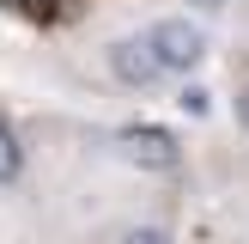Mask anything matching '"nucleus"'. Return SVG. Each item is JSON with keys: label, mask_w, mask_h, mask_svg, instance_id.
Here are the masks:
<instances>
[{"label": "nucleus", "mask_w": 249, "mask_h": 244, "mask_svg": "<svg viewBox=\"0 0 249 244\" xmlns=\"http://www.w3.org/2000/svg\"><path fill=\"white\" fill-rule=\"evenodd\" d=\"M195 6H201V12H219V6H225V0H195Z\"/></svg>", "instance_id": "1a4fd4ad"}, {"label": "nucleus", "mask_w": 249, "mask_h": 244, "mask_svg": "<svg viewBox=\"0 0 249 244\" xmlns=\"http://www.w3.org/2000/svg\"><path fill=\"white\" fill-rule=\"evenodd\" d=\"M231 110H237V128H249V85H237V104Z\"/></svg>", "instance_id": "0eeeda50"}, {"label": "nucleus", "mask_w": 249, "mask_h": 244, "mask_svg": "<svg viewBox=\"0 0 249 244\" xmlns=\"http://www.w3.org/2000/svg\"><path fill=\"white\" fill-rule=\"evenodd\" d=\"M109 73H116L122 85H134V92H146V85L164 80L158 61H152V49H146V37H116V43H109Z\"/></svg>", "instance_id": "7ed1b4c3"}, {"label": "nucleus", "mask_w": 249, "mask_h": 244, "mask_svg": "<svg viewBox=\"0 0 249 244\" xmlns=\"http://www.w3.org/2000/svg\"><path fill=\"white\" fill-rule=\"evenodd\" d=\"M24 171V153H18V134L6 128V122H0V183H12Z\"/></svg>", "instance_id": "20e7f679"}, {"label": "nucleus", "mask_w": 249, "mask_h": 244, "mask_svg": "<svg viewBox=\"0 0 249 244\" xmlns=\"http://www.w3.org/2000/svg\"><path fill=\"white\" fill-rule=\"evenodd\" d=\"M146 49H152L158 73H195L207 61V37H201V24H189V19H158L152 31H146Z\"/></svg>", "instance_id": "f257e3e1"}, {"label": "nucleus", "mask_w": 249, "mask_h": 244, "mask_svg": "<svg viewBox=\"0 0 249 244\" xmlns=\"http://www.w3.org/2000/svg\"><path fill=\"white\" fill-rule=\"evenodd\" d=\"M18 6H24V12H49L55 0H18Z\"/></svg>", "instance_id": "6e6552de"}, {"label": "nucleus", "mask_w": 249, "mask_h": 244, "mask_svg": "<svg viewBox=\"0 0 249 244\" xmlns=\"http://www.w3.org/2000/svg\"><path fill=\"white\" fill-rule=\"evenodd\" d=\"M182 110H189V116H207V92H201V85H189V92H182Z\"/></svg>", "instance_id": "39448f33"}, {"label": "nucleus", "mask_w": 249, "mask_h": 244, "mask_svg": "<svg viewBox=\"0 0 249 244\" xmlns=\"http://www.w3.org/2000/svg\"><path fill=\"white\" fill-rule=\"evenodd\" d=\"M122 244H164V232H152V226H140V232H128Z\"/></svg>", "instance_id": "423d86ee"}, {"label": "nucleus", "mask_w": 249, "mask_h": 244, "mask_svg": "<svg viewBox=\"0 0 249 244\" xmlns=\"http://www.w3.org/2000/svg\"><path fill=\"white\" fill-rule=\"evenodd\" d=\"M116 146H122V159L128 165H140V171H177V134L170 128H122L116 134Z\"/></svg>", "instance_id": "f03ea898"}]
</instances>
